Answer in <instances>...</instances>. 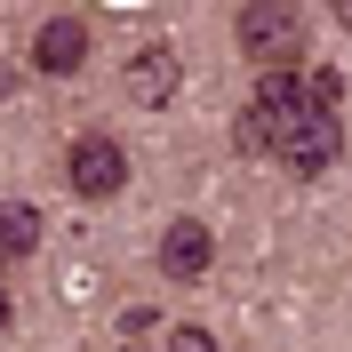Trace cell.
<instances>
[{
  "mask_svg": "<svg viewBox=\"0 0 352 352\" xmlns=\"http://www.w3.org/2000/svg\"><path fill=\"white\" fill-rule=\"evenodd\" d=\"M312 112V88L305 80H288V72H264L256 80V96H248V112H241V144L248 153H280L288 136H296V120ZM336 112V104H329Z\"/></svg>",
  "mask_w": 352,
  "mask_h": 352,
  "instance_id": "obj_1",
  "label": "cell"
},
{
  "mask_svg": "<svg viewBox=\"0 0 352 352\" xmlns=\"http://www.w3.org/2000/svg\"><path fill=\"white\" fill-rule=\"evenodd\" d=\"M241 48L256 56L264 72H288L296 56H305V16H296L288 0H272V8H241Z\"/></svg>",
  "mask_w": 352,
  "mask_h": 352,
  "instance_id": "obj_2",
  "label": "cell"
},
{
  "mask_svg": "<svg viewBox=\"0 0 352 352\" xmlns=\"http://www.w3.org/2000/svg\"><path fill=\"white\" fill-rule=\"evenodd\" d=\"M65 184L80 200H112L120 184H129V153H120L112 136H80V144L65 153Z\"/></svg>",
  "mask_w": 352,
  "mask_h": 352,
  "instance_id": "obj_3",
  "label": "cell"
},
{
  "mask_svg": "<svg viewBox=\"0 0 352 352\" xmlns=\"http://www.w3.org/2000/svg\"><path fill=\"white\" fill-rule=\"evenodd\" d=\"M208 264H217V232H208L200 217H176L168 232H160V272H168L176 288L208 280Z\"/></svg>",
  "mask_w": 352,
  "mask_h": 352,
  "instance_id": "obj_4",
  "label": "cell"
},
{
  "mask_svg": "<svg viewBox=\"0 0 352 352\" xmlns=\"http://www.w3.org/2000/svg\"><path fill=\"white\" fill-rule=\"evenodd\" d=\"M336 153H344V120H336L329 104H312L305 120H296V136L280 144V160L296 176H320V168H336Z\"/></svg>",
  "mask_w": 352,
  "mask_h": 352,
  "instance_id": "obj_5",
  "label": "cell"
},
{
  "mask_svg": "<svg viewBox=\"0 0 352 352\" xmlns=\"http://www.w3.org/2000/svg\"><path fill=\"white\" fill-rule=\"evenodd\" d=\"M176 80H184V65H176V48H168V41H144V48L129 56V72H120V88H129L136 104H168Z\"/></svg>",
  "mask_w": 352,
  "mask_h": 352,
  "instance_id": "obj_6",
  "label": "cell"
},
{
  "mask_svg": "<svg viewBox=\"0 0 352 352\" xmlns=\"http://www.w3.org/2000/svg\"><path fill=\"white\" fill-rule=\"evenodd\" d=\"M32 65L41 72H80L88 65V24L80 16H48L41 32H32Z\"/></svg>",
  "mask_w": 352,
  "mask_h": 352,
  "instance_id": "obj_7",
  "label": "cell"
},
{
  "mask_svg": "<svg viewBox=\"0 0 352 352\" xmlns=\"http://www.w3.org/2000/svg\"><path fill=\"white\" fill-rule=\"evenodd\" d=\"M41 248V208H24V200H8L0 208V264H16Z\"/></svg>",
  "mask_w": 352,
  "mask_h": 352,
  "instance_id": "obj_8",
  "label": "cell"
},
{
  "mask_svg": "<svg viewBox=\"0 0 352 352\" xmlns=\"http://www.w3.org/2000/svg\"><path fill=\"white\" fill-rule=\"evenodd\" d=\"M160 352H217V336H208V329H168Z\"/></svg>",
  "mask_w": 352,
  "mask_h": 352,
  "instance_id": "obj_9",
  "label": "cell"
},
{
  "mask_svg": "<svg viewBox=\"0 0 352 352\" xmlns=\"http://www.w3.org/2000/svg\"><path fill=\"white\" fill-rule=\"evenodd\" d=\"M8 96H16V65H8V56H0V104H8Z\"/></svg>",
  "mask_w": 352,
  "mask_h": 352,
  "instance_id": "obj_10",
  "label": "cell"
},
{
  "mask_svg": "<svg viewBox=\"0 0 352 352\" xmlns=\"http://www.w3.org/2000/svg\"><path fill=\"white\" fill-rule=\"evenodd\" d=\"M8 320H16V296H8V280H0V329H8Z\"/></svg>",
  "mask_w": 352,
  "mask_h": 352,
  "instance_id": "obj_11",
  "label": "cell"
},
{
  "mask_svg": "<svg viewBox=\"0 0 352 352\" xmlns=\"http://www.w3.org/2000/svg\"><path fill=\"white\" fill-rule=\"evenodd\" d=\"M336 24H344V32H352V0H344V8H336Z\"/></svg>",
  "mask_w": 352,
  "mask_h": 352,
  "instance_id": "obj_12",
  "label": "cell"
},
{
  "mask_svg": "<svg viewBox=\"0 0 352 352\" xmlns=\"http://www.w3.org/2000/svg\"><path fill=\"white\" fill-rule=\"evenodd\" d=\"M136 352H144V344H136Z\"/></svg>",
  "mask_w": 352,
  "mask_h": 352,
  "instance_id": "obj_13",
  "label": "cell"
}]
</instances>
